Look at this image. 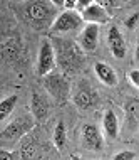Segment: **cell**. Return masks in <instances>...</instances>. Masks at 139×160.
Listing matches in <instances>:
<instances>
[{"mask_svg":"<svg viewBox=\"0 0 139 160\" xmlns=\"http://www.w3.org/2000/svg\"><path fill=\"white\" fill-rule=\"evenodd\" d=\"M19 14L32 29L45 31L50 29L57 17V7L50 0H24V3L19 7Z\"/></svg>","mask_w":139,"mask_h":160,"instance_id":"obj_1","label":"cell"},{"mask_svg":"<svg viewBox=\"0 0 139 160\" xmlns=\"http://www.w3.org/2000/svg\"><path fill=\"white\" fill-rule=\"evenodd\" d=\"M52 46L55 52V62L66 74H76L82 69L86 58L84 51L79 47L77 42L66 37H55V42Z\"/></svg>","mask_w":139,"mask_h":160,"instance_id":"obj_2","label":"cell"},{"mask_svg":"<svg viewBox=\"0 0 139 160\" xmlns=\"http://www.w3.org/2000/svg\"><path fill=\"white\" fill-rule=\"evenodd\" d=\"M34 125H35V118L32 115L25 113V115L17 116V118H14L2 130V133H0V143L2 145L17 143L24 135H27L30 130L34 128Z\"/></svg>","mask_w":139,"mask_h":160,"instance_id":"obj_3","label":"cell"},{"mask_svg":"<svg viewBox=\"0 0 139 160\" xmlns=\"http://www.w3.org/2000/svg\"><path fill=\"white\" fill-rule=\"evenodd\" d=\"M44 78V88L45 91L55 99V103H66L71 98V83L64 74L60 72H49L42 76Z\"/></svg>","mask_w":139,"mask_h":160,"instance_id":"obj_4","label":"cell"},{"mask_svg":"<svg viewBox=\"0 0 139 160\" xmlns=\"http://www.w3.org/2000/svg\"><path fill=\"white\" fill-rule=\"evenodd\" d=\"M82 17L76 10H64L55 17V20L50 25V31L54 34H67L79 31L82 27Z\"/></svg>","mask_w":139,"mask_h":160,"instance_id":"obj_5","label":"cell"},{"mask_svg":"<svg viewBox=\"0 0 139 160\" xmlns=\"http://www.w3.org/2000/svg\"><path fill=\"white\" fill-rule=\"evenodd\" d=\"M72 101L74 105L77 108H81V110H89V108H92L97 105V93L94 91V88L90 86L89 83H86V81H82L76 86V89H74L72 93Z\"/></svg>","mask_w":139,"mask_h":160,"instance_id":"obj_6","label":"cell"},{"mask_svg":"<svg viewBox=\"0 0 139 160\" xmlns=\"http://www.w3.org/2000/svg\"><path fill=\"white\" fill-rule=\"evenodd\" d=\"M55 66V52H54V46L49 39H44L39 49V58H37V74L39 76H45L52 72V69Z\"/></svg>","mask_w":139,"mask_h":160,"instance_id":"obj_7","label":"cell"},{"mask_svg":"<svg viewBox=\"0 0 139 160\" xmlns=\"http://www.w3.org/2000/svg\"><path fill=\"white\" fill-rule=\"evenodd\" d=\"M99 25L97 24H87L81 31L77 37V44L84 52H94L99 44Z\"/></svg>","mask_w":139,"mask_h":160,"instance_id":"obj_8","label":"cell"},{"mask_svg":"<svg viewBox=\"0 0 139 160\" xmlns=\"http://www.w3.org/2000/svg\"><path fill=\"white\" fill-rule=\"evenodd\" d=\"M82 143L87 150L92 152H99L104 147V138L99 132V128L92 123H87L82 127Z\"/></svg>","mask_w":139,"mask_h":160,"instance_id":"obj_9","label":"cell"},{"mask_svg":"<svg viewBox=\"0 0 139 160\" xmlns=\"http://www.w3.org/2000/svg\"><path fill=\"white\" fill-rule=\"evenodd\" d=\"M107 46H109L111 52L114 58L117 59H123L126 58V52H127V46L124 42V37L121 31L116 27V25H111L109 32H107Z\"/></svg>","mask_w":139,"mask_h":160,"instance_id":"obj_10","label":"cell"},{"mask_svg":"<svg viewBox=\"0 0 139 160\" xmlns=\"http://www.w3.org/2000/svg\"><path fill=\"white\" fill-rule=\"evenodd\" d=\"M30 111H32V116L35 118V122H44V120L49 116L50 111V103L47 99L45 94L34 91L32 93V99H30Z\"/></svg>","mask_w":139,"mask_h":160,"instance_id":"obj_11","label":"cell"},{"mask_svg":"<svg viewBox=\"0 0 139 160\" xmlns=\"http://www.w3.org/2000/svg\"><path fill=\"white\" fill-rule=\"evenodd\" d=\"M81 17H82V20L87 22V24L102 25V24L109 22V12H107L106 8H102L101 5H97V3H90L89 7H86L84 10L81 12Z\"/></svg>","mask_w":139,"mask_h":160,"instance_id":"obj_12","label":"cell"},{"mask_svg":"<svg viewBox=\"0 0 139 160\" xmlns=\"http://www.w3.org/2000/svg\"><path fill=\"white\" fill-rule=\"evenodd\" d=\"M94 72L99 78V81H102L106 86H116L117 84V74L109 64L106 62H95L94 64Z\"/></svg>","mask_w":139,"mask_h":160,"instance_id":"obj_13","label":"cell"},{"mask_svg":"<svg viewBox=\"0 0 139 160\" xmlns=\"http://www.w3.org/2000/svg\"><path fill=\"white\" fill-rule=\"evenodd\" d=\"M0 52L5 58V61H14L20 54V39L17 37H8L2 42L0 46Z\"/></svg>","mask_w":139,"mask_h":160,"instance_id":"obj_14","label":"cell"},{"mask_svg":"<svg viewBox=\"0 0 139 160\" xmlns=\"http://www.w3.org/2000/svg\"><path fill=\"white\" fill-rule=\"evenodd\" d=\"M102 127H104L106 135L111 140H114L117 137V133H119V120H117V116L112 110H106V113L102 116Z\"/></svg>","mask_w":139,"mask_h":160,"instance_id":"obj_15","label":"cell"},{"mask_svg":"<svg viewBox=\"0 0 139 160\" xmlns=\"http://www.w3.org/2000/svg\"><path fill=\"white\" fill-rule=\"evenodd\" d=\"M17 103H19V94H10V96L3 98L0 101V123L5 122L8 116H10V113L15 110Z\"/></svg>","mask_w":139,"mask_h":160,"instance_id":"obj_16","label":"cell"},{"mask_svg":"<svg viewBox=\"0 0 139 160\" xmlns=\"http://www.w3.org/2000/svg\"><path fill=\"white\" fill-rule=\"evenodd\" d=\"M66 142H67V133H66V125L62 122H59L55 125V130H54V143L59 150H62L66 147Z\"/></svg>","mask_w":139,"mask_h":160,"instance_id":"obj_17","label":"cell"},{"mask_svg":"<svg viewBox=\"0 0 139 160\" xmlns=\"http://www.w3.org/2000/svg\"><path fill=\"white\" fill-rule=\"evenodd\" d=\"M126 113H127V120L132 125H136L137 120V103L136 101H129L127 106H126Z\"/></svg>","mask_w":139,"mask_h":160,"instance_id":"obj_18","label":"cell"},{"mask_svg":"<svg viewBox=\"0 0 139 160\" xmlns=\"http://www.w3.org/2000/svg\"><path fill=\"white\" fill-rule=\"evenodd\" d=\"M94 3L101 5L102 8H106V10H112V8H116L119 5V0H94Z\"/></svg>","mask_w":139,"mask_h":160,"instance_id":"obj_19","label":"cell"},{"mask_svg":"<svg viewBox=\"0 0 139 160\" xmlns=\"http://www.w3.org/2000/svg\"><path fill=\"white\" fill-rule=\"evenodd\" d=\"M137 22H139V14H131V17H127V19L124 20V25L129 29V31H134V29L137 27Z\"/></svg>","mask_w":139,"mask_h":160,"instance_id":"obj_20","label":"cell"},{"mask_svg":"<svg viewBox=\"0 0 139 160\" xmlns=\"http://www.w3.org/2000/svg\"><path fill=\"white\" fill-rule=\"evenodd\" d=\"M137 155L136 152H129V150H126V152H119L114 155V160H136Z\"/></svg>","mask_w":139,"mask_h":160,"instance_id":"obj_21","label":"cell"},{"mask_svg":"<svg viewBox=\"0 0 139 160\" xmlns=\"http://www.w3.org/2000/svg\"><path fill=\"white\" fill-rule=\"evenodd\" d=\"M129 81H131V84L134 88H139V71L137 69H132V71L129 72Z\"/></svg>","mask_w":139,"mask_h":160,"instance_id":"obj_22","label":"cell"},{"mask_svg":"<svg viewBox=\"0 0 139 160\" xmlns=\"http://www.w3.org/2000/svg\"><path fill=\"white\" fill-rule=\"evenodd\" d=\"M17 157H19L17 153H12V152H8V150H5V148H0V160H14Z\"/></svg>","mask_w":139,"mask_h":160,"instance_id":"obj_23","label":"cell"},{"mask_svg":"<svg viewBox=\"0 0 139 160\" xmlns=\"http://www.w3.org/2000/svg\"><path fill=\"white\" fill-rule=\"evenodd\" d=\"M90 3H94V0H77V5H76V10L82 12L86 7H89Z\"/></svg>","mask_w":139,"mask_h":160,"instance_id":"obj_24","label":"cell"},{"mask_svg":"<svg viewBox=\"0 0 139 160\" xmlns=\"http://www.w3.org/2000/svg\"><path fill=\"white\" fill-rule=\"evenodd\" d=\"M76 5H77V0H64V8L66 10H76Z\"/></svg>","mask_w":139,"mask_h":160,"instance_id":"obj_25","label":"cell"},{"mask_svg":"<svg viewBox=\"0 0 139 160\" xmlns=\"http://www.w3.org/2000/svg\"><path fill=\"white\" fill-rule=\"evenodd\" d=\"M50 2H52V3H54V5H55V7H57V8L64 5V0H50Z\"/></svg>","mask_w":139,"mask_h":160,"instance_id":"obj_26","label":"cell"}]
</instances>
